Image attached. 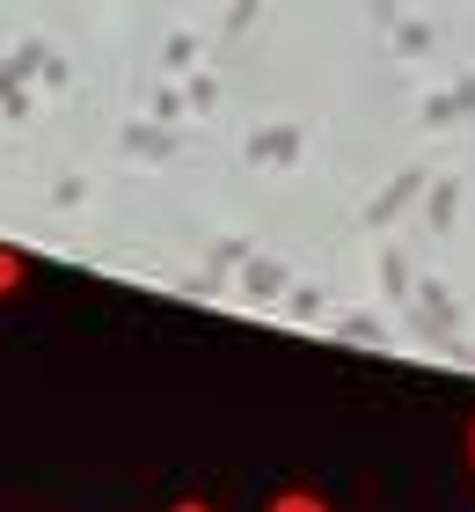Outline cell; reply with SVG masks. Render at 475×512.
Here are the masks:
<instances>
[{"instance_id": "obj_1", "label": "cell", "mask_w": 475, "mask_h": 512, "mask_svg": "<svg viewBox=\"0 0 475 512\" xmlns=\"http://www.w3.org/2000/svg\"><path fill=\"white\" fill-rule=\"evenodd\" d=\"M176 512H212V505H198V498H183ZM271 512H329V505H322L315 491H278V498H271Z\"/></svg>"}, {"instance_id": "obj_2", "label": "cell", "mask_w": 475, "mask_h": 512, "mask_svg": "<svg viewBox=\"0 0 475 512\" xmlns=\"http://www.w3.org/2000/svg\"><path fill=\"white\" fill-rule=\"evenodd\" d=\"M22 278H30V264H22L15 249H0V300H15V293H22Z\"/></svg>"}, {"instance_id": "obj_3", "label": "cell", "mask_w": 475, "mask_h": 512, "mask_svg": "<svg viewBox=\"0 0 475 512\" xmlns=\"http://www.w3.org/2000/svg\"><path fill=\"white\" fill-rule=\"evenodd\" d=\"M468 476H475V417H468Z\"/></svg>"}]
</instances>
